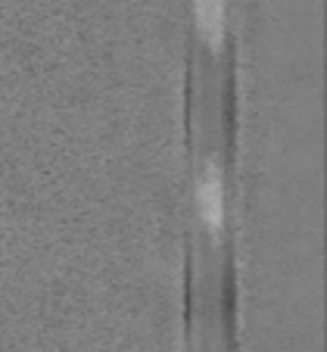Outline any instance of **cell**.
<instances>
[{
  "instance_id": "1",
  "label": "cell",
  "mask_w": 327,
  "mask_h": 352,
  "mask_svg": "<svg viewBox=\"0 0 327 352\" xmlns=\"http://www.w3.org/2000/svg\"><path fill=\"white\" fill-rule=\"evenodd\" d=\"M194 209L200 228L212 240L225 237L227 225V184H225V168L218 166V160H203L200 172L194 181Z\"/></svg>"
},
{
  "instance_id": "2",
  "label": "cell",
  "mask_w": 327,
  "mask_h": 352,
  "mask_svg": "<svg viewBox=\"0 0 327 352\" xmlns=\"http://www.w3.org/2000/svg\"><path fill=\"white\" fill-rule=\"evenodd\" d=\"M194 34L212 56H218L231 32V0H190Z\"/></svg>"
}]
</instances>
